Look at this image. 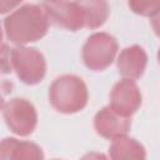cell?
I'll use <instances>...</instances> for the list:
<instances>
[{
  "label": "cell",
  "mask_w": 160,
  "mask_h": 160,
  "mask_svg": "<svg viewBox=\"0 0 160 160\" xmlns=\"http://www.w3.org/2000/svg\"><path fill=\"white\" fill-rule=\"evenodd\" d=\"M49 18L40 4H21L4 20L8 40L18 46L42 39L49 30Z\"/></svg>",
  "instance_id": "cell-1"
},
{
  "label": "cell",
  "mask_w": 160,
  "mask_h": 160,
  "mask_svg": "<svg viewBox=\"0 0 160 160\" xmlns=\"http://www.w3.org/2000/svg\"><path fill=\"white\" fill-rule=\"evenodd\" d=\"M89 100L84 80L72 74L58 76L49 88V102L61 114H75L85 109Z\"/></svg>",
  "instance_id": "cell-2"
},
{
  "label": "cell",
  "mask_w": 160,
  "mask_h": 160,
  "mask_svg": "<svg viewBox=\"0 0 160 160\" xmlns=\"http://www.w3.org/2000/svg\"><path fill=\"white\" fill-rule=\"evenodd\" d=\"M119 45L116 39L109 32L91 34L81 50L84 65L92 71H102L108 69L115 60Z\"/></svg>",
  "instance_id": "cell-3"
},
{
  "label": "cell",
  "mask_w": 160,
  "mask_h": 160,
  "mask_svg": "<svg viewBox=\"0 0 160 160\" xmlns=\"http://www.w3.org/2000/svg\"><path fill=\"white\" fill-rule=\"evenodd\" d=\"M11 66L21 82L36 85L46 75V60L40 50L30 46L11 49Z\"/></svg>",
  "instance_id": "cell-4"
},
{
  "label": "cell",
  "mask_w": 160,
  "mask_h": 160,
  "mask_svg": "<svg viewBox=\"0 0 160 160\" xmlns=\"http://www.w3.org/2000/svg\"><path fill=\"white\" fill-rule=\"evenodd\" d=\"M2 118L6 126L18 136H29L38 125L35 106L26 99L14 98L4 104Z\"/></svg>",
  "instance_id": "cell-5"
},
{
  "label": "cell",
  "mask_w": 160,
  "mask_h": 160,
  "mask_svg": "<svg viewBox=\"0 0 160 160\" xmlns=\"http://www.w3.org/2000/svg\"><path fill=\"white\" fill-rule=\"evenodd\" d=\"M41 5L49 21L55 25L70 31L85 28V14L80 1H48Z\"/></svg>",
  "instance_id": "cell-6"
},
{
  "label": "cell",
  "mask_w": 160,
  "mask_h": 160,
  "mask_svg": "<svg viewBox=\"0 0 160 160\" xmlns=\"http://www.w3.org/2000/svg\"><path fill=\"white\" fill-rule=\"evenodd\" d=\"M109 99L110 104L108 106L124 118H131L140 109L142 101L138 84L129 79H121L118 81L112 86Z\"/></svg>",
  "instance_id": "cell-7"
},
{
  "label": "cell",
  "mask_w": 160,
  "mask_h": 160,
  "mask_svg": "<svg viewBox=\"0 0 160 160\" xmlns=\"http://www.w3.org/2000/svg\"><path fill=\"white\" fill-rule=\"evenodd\" d=\"M130 128L131 119L116 114L109 106H104L94 116V129L96 134L104 139L114 140L119 136L126 135Z\"/></svg>",
  "instance_id": "cell-8"
},
{
  "label": "cell",
  "mask_w": 160,
  "mask_h": 160,
  "mask_svg": "<svg viewBox=\"0 0 160 160\" xmlns=\"http://www.w3.org/2000/svg\"><path fill=\"white\" fill-rule=\"evenodd\" d=\"M148 65V54L140 45H131L121 50L116 60V68L122 79H140Z\"/></svg>",
  "instance_id": "cell-9"
},
{
  "label": "cell",
  "mask_w": 160,
  "mask_h": 160,
  "mask_svg": "<svg viewBox=\"0 0 160 160\" xmlns=\"http://www.w3.org/2000/svg\"><path fill=\"white\" fill-rule=\"evenodd\" d=\"M42 149L32 142L4 138L0 140V160H44Z\"/></svg>",
  "instance_id": "cell-10"
},
{
  "label": "cell",
  "mask_w": 160,
  "mask_h": 160,
  "mask_svg": "<svg viewBox=\"0 0 160 160\" xmlns=\"http://www.w3.org/2000/svg\"><path fill=\"white\" fill-rule=\"evenodd\" d=\"M110 160H146V150L141 142L128 135L114 139L109 146Z\"/></svg>",
  "instance_id": "cell-11"
},
{
  "label": "cell",
  "mask_w": 160,
  "mask_h": 160,
  "mask_svg": "<svg viewBox=\"0 0 160 160\" xmlns=\"http://www.w3.org/2000/svg\"><path fill=\"white\" fill-rule=\"evenodd\" d=\"M85 14V28L94 30L102 26L109 18V4L102 0L80 1Z\"/></svg>",
  "instance_id": "cell-12"
},
{
  "label": "cell",
  "mask_w": 160,
  "mask_h": 160,
  "mask_svg": "<svg viewBox=\"0 0 160 160\" xmlns=\"http://www.w3.org/2000/svg\"><path fill=\"white\" fill-rule=\"evenodd\" d=\"M129 8L131 9L132 12L141 15V16H149L152 18L154 15L159 14L160 9V2H144V1H129L128 2Z\"/></svg>",
  "instance_id": "cell-13"
},
{
  "label": "cell",
  "mask_w": 160,
  "mask_h": 160,
  "mask_svg": "<svg viewBox=\"0 0 160 160\" xmlns=\"http://www.w3.org/2000/svg\"><path fill=\"white\" fill-rule=\"evenodd\" d=\"M11 71V49L2 42L0 45V75H8Z\"/></svg>",
  "instance_id": "cell-14"
},
{
  "label": "cell",
  "mask_w": 160,
  "mask_h": 160,
  "mask_svg": "<svg viewBox=\"0 0 160 160\" xmlns=\"http://www.w3.org/2000/svg\"><path fill=\"white\" fill-rule=\"evenodd\" d=\"M21 5V1H9V0H0V14H5L10 10H15Z\"/></svg>",
  "instance_id": "cell-15"
},
{
  "label": "cell",
  "mask_w": 160,
  "mask_h": 160,
  "mask_svg": "<svg viewBox=\"0 0 160 160\" xmlns=\"http://www.w3.org/2000/svg\"><path fill=\"white\" fill-rule=\"evenodd\" d=\"M80 160H108L106 155L102 152H98V151H90L86 152Z\"/></svg>",
  "instance_id": "cell-16"
},
{
  "label": "cell",
  "mask_w": 160,
  "mask_h": 160,
  "mask_svg": "<svg viewBox=\"0 0 160 160\" xmlns=\"http://www.w3.org/2000/svg\"><path fill=\"white\" fill-rule=\"evenodd\" d=\"M4 104H5V101H4L2 96L0 95V110H2V108H4Z\"/></svg>",
  "instance_id": "cell-17"
},
{
  "label": "cell",
  "mask_w": 160,
  "mask_h": 160,
  "mask_svg": "<svg viewBox=\"0 0 160 160\" xmlns=\"http://www.w3.org/2000/svg\"><path fill=\"white\" fill-rule=\"evenodd\" d=\"M2 44V29H1V24H0V45Z\"/></svg>",
  "instance_id": "cell-18"
},
{
  "label": "cell",
  "mask_w": 160,
  "mask_h": 160,
  "mask_svg": "<svg viewBox=\"0 0 160 160\" xmlns=\"http://www.w3.org/2000/svg\"><path fill=\"white\" fill-rule=\"evenodd\" d=\"M52 160H60V159H52Z\"/></svg>",
  "instance_id": "cell-19"
}]
</instances>
